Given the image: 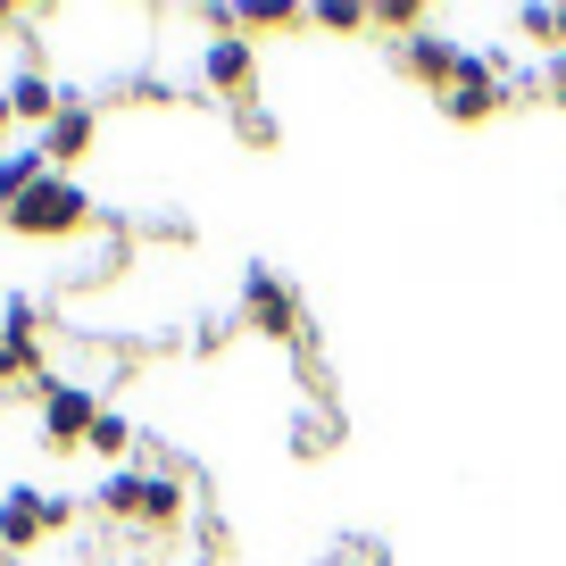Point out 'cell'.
Wrapping results in <instances>:
<instances>
[{
	"label": "cell",
	"mask_w": 566,
	"mask_h": 566,
	"mask_svg": "<svg viewBox=\"0 0 566 566\" xmlns=\"http://www.w3.org/2000/svg\"><path fill=\"white\" fill-rule=\"evenodd\" d=\"M101 516H117V525H184V475L176 467H117V475L101 483V500H92Z\"/></svg>",
	"instance_id": "obj_1"
},
{
	"label": "cell",
	"mask_w": 566,
	"mask_h": 566,
	"mask_svg": "<svg viewBox=\"0 0 566 566\" xmlns=\"http://www.w3.org/2000/svg\"><path fill=\"white\" fill-rule=\"evenodd\" d=\"M0 226L18 233V242H67V233L92 226V192L67 184V176H51V184H34L18 209H0Z\"/></svg>",
	"instance_id": "obj_2"
},
{
	"label": "cell",
	"mask_w": 566,
	"mask_h": 566,
	"mask_svg": "<svg viewBox=\"0 0 566 566\" xmlns=\"http://www.w3.org/2000/svg\"><path fill=\"white\" fill-rule=\"evenodd\" d=\"M509 101H516V84H509V59H500V51H467V59H459V84L442 92V117L483 125V117H500Z\"/></svg>",
	"instance_id": "obj_3"
},
{
	"label": "cell",
	"mask_w": 566,
	"mask_h": 566,
	"mask_svg": "<svg viewBox=\"0 0 566 566\" xmlns=\"http://www.w3.org/2000/svg\"><path fill=\"white\" fill-rule=\"evenodd\" d=\"M242 308H250V325H259L266 342H308V308L275 266H250L242 275Z\"/></svg>",
	"instance_id": "obj_4"
},
{
	"label": "cell",
	"mask_w": 566,
	"mask_h": 566,
	"mask_svg": "<svg viewBox=\"0 0 566 566\" xmlns=\"http://www.w3.org/2000/svg\"><path fill=\"white\" fill-rule=\"evenodd\" d=\"M92 424H101L92 384H51V391H42V442H51V450H84Z\"/></svg>",
	"instance_id": "obj_5"
},
{
	"label": "cell",
	"mask_w": 566,
	"mask_h": 566,
	"mask_svg": "<svg viewBox=\"0 0 566 566\" xmlns=\"http://www.w3.org/2000/svg\"><path fill=\"white\" fill-rule=\"evenodd\" d=\"M200 75H209V92H226L233 108L250 101V42L226 25V9H209V51H200Z\"/></svg>",
	"instance_id": "obj_6"
},
{
	"label": "cell",
	"mask_w": 566,
	"mask_h": 566,
	"mask_svg": "<svg viewBox=\"0 0 566 566\" xmlns=\"http://www.w3.org/2000/svg\"><path fill=\"white\" fill-rule=\"evenodd\" d=\"M67 516H75L67 500H51V492H34V483H18V492L0 500V542H9V549H34L42 533H59Z\"/></svg>",
	"instance_id": "obj_7"
},
{
	"label": "cell",
	"mask_w": 566,
	"mask_h": 566,
	"mask_svg": "<svg viewBox=\"0 0 566 566\" xmlns=\"http://www.w3.org/2000/svg\"><path fill=\"white\" fill-rule=\"evenodd\" d=\"M92 134H101V108H92V101H67L34 142H42V159H51V167H75V159L92 150Z\"/></svg>",
	"instance_id": "obj_8"
},
{
	"label": "cell",
	"mask_w": 566,
	"mask_h": 566,
	"mask_svg": "<svg viewBox=\"0 0 566 566\" xmlns=\"http://www.w3.org/2000/svg\"><path fill=\"white\" fill-rule=\"evenodd\" d=\"M459 59H467V51H459L450 34H433V25L400 42V75H417V84H433V92H450V84H459Z\"/></svg>",
	"instance_id": "obj_9"
},
{
	"label": "cell",
	"mask_w": 566,
	"mask_h": 566,
	"mask_svg": "<svg viewBox=\"0 0 566 566\" xmlns=\"http://www.w3.org/2000/svg\"><path fill=\"white\" fill-rule=\"evenodd\" d=\"M0 101H9V117H18V125H51L59 108H67V101H59V84H51V75H42V67H18V75H9V92H0Z\"/></svg>",
	"instance_id": "obj_10"
},
{
	"label": "cell",
	"mask_w": 566,
	"mask_h": 566,
	"mask_svg": "<svg viewBox=\"0 0 566 566\" xmlns=\"http://www.w3.org/2000/svg\"><path fill=\"white\" fill-rule=\"evenodd\" d=\"M233 34H301L308 9H292V0H250V9H226Z\"/></svg>",
	"instance_id": "obj_11"
},
{
	"label": "cell",
	"mask_w": 566,
	"mask_h": 566,
	"mask_svg": "<svg viewBox=\"0 0 566 566\" xmlns=\"http://www.w3.org/2000/svg\"><path fill=\"white\" fill-rule=\"evenodd\" d=\"M34 184H51V159H42V142H25V150H9V159H0V209H18Z\"/></svg>",
	"instance_id": "obj_12"
},
{
	"label": "cell",
	"mask_w": 566,
	"mask_h": 566,
	"mask_svg": "<svg viewBox=\"0 0 566 566\" xmlns=\"http://www.w3.org/2000/svg\"><path fill=\"white\" fill-rule=\"evenodd\" d=\"M367 25H384V34H424V9H417V0H367Z\"/></svg>",
	"instance_id": "obj_13"
},
{
	"label": "cell",
	"mask_w": 566,
	"mask_h": 566,
	"mask_svg": "<svg viewBox=\"0 0 566 566\" xmlns=\"http://www.w3.org/2000/svg\"><path fill=\"white\" fill-rule=\"evenodd\" d=\"M308 25H325V34H367V0H325V9H308Z\"/></svg>",
	"instance_id": "obj_14"
},
{
	"label": "cell",
	"mask_w": 566,
	"mask_h": 566,
	"mask_svg": "<svg viewBox=\"0 0 566 566\" xmlns=\"http://www.w3.org/2000/svg\"><path fill=\"white\" fill-rule=\"evenodd\" d=\"M84 450H101V459H125V450H134V424L117 417V408H101V424H92V442Z\"/></svg>",
	"instance_id": "obj_15"
},
{
	"label": "cell",
	"mask_w": 566,
	"mask_h": 566,
	"mask_svg": "<svg viewBox=\"0 0 566 566\" xmlns=\"http://www.w3.org/2000/svg\"><path fill=\"white\" fill-rule=\"evenodd\" d=\"M0 342H42V308L25 301V292L9 301V317H0Z\"/></svg>",
	"instance_id": "obj_16"
},
{
	"label": "cell",
	"mask_w": 566,
	"mask_h": 566,
	"mask_svg": "<svg viewBox=\"0 0 566 566\" xmlns=\"http://www.w3.org/2000/svg\"><path fill=\"white\" fill-rule=\"evenodd\" d=\"M292 450H301V459L334 450V417H301V424H292Z\"/></svg>",
	"instance_id": "obj_17"
},
{
	"label": "cell",
	"mask_w": 566,
	"mask_h": 566,
	"mask_svg": "<svg viewBox=\"0 0 566 566\" xmlns=\"http://www.w3.org/2000/svg\"><path fill=\"white\" fill-rule=\"evenodd\" d=\"M233 125H242V142H250V150H275V117H266L259 101H242V117H233Z\"/></svg>",
	"instance_id": "obj_18"
},
{
	"label": "cell",
	"mask_w": 566,
	"mask_h": 566,
	"mask_svg": "<svg viewBox=\"0 0 566 566\" xmlns=\"http://www.w3.org/2000/svg\"><path fill=\"white\" fill-rule=\"evenodd\" d=\"M516 25H525L533 42H549V59H558V9H516Z\"/></svg>",
	"instance_id": "obj_19"
},
{
	"label": "cell",
	"mask_w": 566,
	"mask_h": 566,
	"mask_svg": "<svg viewBox=\"0 0 566 566\" xmlns=\"http://www.w3.org/2000/svg\"><path fill=\"white\" fill-rule=\"evenodd\" d=\"M226 549H233V533L217 525V516H200V558H226Z\"/></svg>",
	"instance_id": "obj_20"
},
{
	"label": "cell",
	"mask_w": 566,
	"mask_h": 566,
	"mask_svg": "<svg viewBox=\"0 0 566 566\" xmlns=\"http://www.w3.org/2000/svg\"><path fill=\"white\" fill-rule=\"evenodd\" d=\"M542 84H549V101H558V108H566V51H558V59H549V75H542Z\"/></svg>",
	"instance_id": "obj_21"
},
{
	"label": "cell",
	"mask_w": 566,
	"mask_h": 566,
	"mask_svg": "<svg viewBox=\"0 0 566 566\" xmlns=\"http://www.w3.org/2000/svg\"><path fill=\"white\" fill-rule=\"evenodd\" d=\"M558 51H566V9H558Z\"/></svg>",
	"instance_id": "obj_22"
},
{
	"label": "cell",
	"mask_w": 566,
	"mask_h": 566,
	"mask_svg": "<svg viewBox=\"0 0 566 566\" xmlns=\"http://www.w3.org/2000/svg\"><path fill=\"white\" fill-rule=\"evenodd\" d=\"M0 134H9V101H0Z\"/></svg>",
	"instance_id": "obj_23"
},
{
	"label": "cell",
	"mask_w": 566,
	"mask_h": 566,
	"mask_svg": "<svg viewBox=\"0 0 566 566\" xmlns=\"http://www.w3.org/2000/svg\"><path fill=\"white\" fill-rule=\"evenodd\" d=\"M342 566H350V558H342Z\"/></svg>",
	"instance_id": "obj_24"
}]
</instances>
